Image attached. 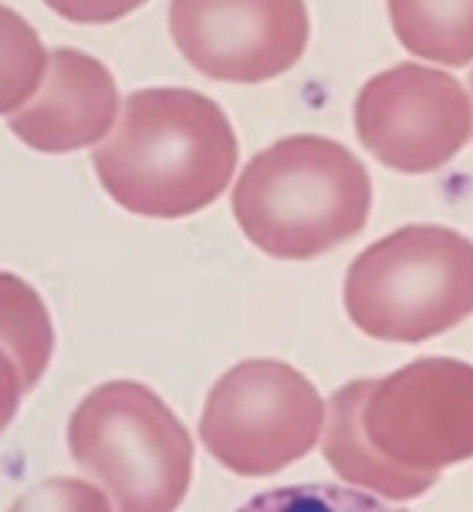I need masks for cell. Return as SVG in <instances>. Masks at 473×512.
I'll return each mask as SVG.
<instances>
[{
	"label": "cell",
	"mask_w": 473,
	"mask_h": 512,
	"mask_svg": "<svg viewBox=\"0 0 473 512\" xmlns=\"http://www.w3.org/2000/svg\"><path fill=\"white\" fill-rule=\"evenodd\" d=\"M93 164L118 206L141 217L178 220L208 208L227 190L238 139L220 104L197 90H134Z\"/></svg>",
	"instance_id": "6da1fadb"
},
{
	"label": "cell",
	"mask_w": 473,
	"mask_h": 512,
	"mask_svg": "<svg viewBox=\"0 0 473 512\" xmlns=\"http://www.w3.org/2000/svg\"><path fill=\"white\" fill-rule=\"evenodd\" d=\"M231 208L238 227L261 252L307 261L363 231L372 180L342 143L296 134L247 162Z\"/></svg>",
	"instance_id": "7a4b0ae2"
},
{
	"label": "cell",
	"mask_w": 473,
	"mask_h": 512,
	"mask_svg": "<svg viewBox=\"0 0 473 512\" xmlns=\"http://www.w3.org/2000/svg\"><path fill=\"white\" fill-rule=\"evenodd\" d=\"M344 307L381 342L418 344L473 314V240L437 224H409L351 263Z\"/></svg>",
	"instance_id": "3957f363"
},
{
	"label": "cell",
	"mask_w": 473,
	"mask_h": 512,
	"mask_svg": "<svg viewBox=\"0 0 473 512\" xmlns=\"http://www.w3.org/2000/svg\"><path fill=\"white\" fill-rule=\"evenodd\" d=\"M67 443L116 512H176L190 489V434L144 383L109 381L86 395L72 413Z\"/></svg>",
	"instance_id": "277c9868"
},
{
	"label": "cell",
	"mask_w": 473,
	"mask_h": 512,
	"mask_svg": "<svg viewBox=\"0 0 473 512\" xmlns=\"http://www.w3.org/2000/svg\"><path fill=\"white\" fill-rule=\"evenodd\" d=\"M326 420L319 390L273 358L243 360L208 393L201 441L224 469L264 478L317 446Z\"/></svg>",
	"instance_id": "5b68a950"
},
{
	"label": "cell",
	"mask_w": 473,
	"mask_h": 512,
	"mask_svg": "<svg viewBox=\"0 0 473 512\" xmlns=\"http://www.w3.org/2000/svg\"><path fill=\"white\" fill-rule=\"evenodd\" d=\"M360 423L386 462L439 478V471L473 457V365L420 358L370 379Z\"/></svg>",
	"instance_id": "8992f818"
},
{
	"label": "cell",
	"mask_w": 473,
	"mask_h": 512,
	"mask_svg": "<svg viewBox=\"0 0 473 512\" xmlns=\"http://www.w3.org/2000/svg\"><path fill=\"white\" fill-rule=\"evenodd\" d=\"M354 123L360 143L381 164L402 173H432L469 143L473 107L455 77L402 63L360 88Z\"/></svg>",
	"instance_id": "52a82bcc"
},
{
	"label": "cell",
	"mask_w": 473,
	"mask_h": 512,
	"mask_svg": "<svg viewBox=\"0 0 473 512\" xmlns=\"http://www.w3.org/2000/svg\"><path fill=\"white\" fill-rule=\"evenodd\" d=\"M169 30L208 79L264 84L303 58L310 14L305 0H171Z\"/></svg>",
	"instance_id": "ba28073f"
},
{
	"label": "cell",
	"mask_w": 473,
	"mask_h": 512,
	"mask_svg": "<svg viewBox=\"0 0 473 512\" xmlns=\"http://www.w3.org/2000/svg\"><path fill=\"white\" fill-rule=\"evenodd\" d=\"M118 107V86L102 60L54 49L40 90L10 116V130L37 153H74L107 137Z\"/></svg>",
	"instance_id": "9c48e42d"
},
{
	"label": "cell",
	"mask_w": 473,
	"mask_h": 512,
	"mask_svg": "<svg viewBox=\"0 0 473 512\" xmlns=\"http://www.w3.org/2000/svg\"><path fill=\"white\" fill-rule=\"evenodd\" d=\"M370 379H360L337 390L330 397L326 434L321 453L337 476L351 485L386 496L390 501H411L425 494L439 478L418 476L386 462L365 439L360 411Z\"/></svg>",
	"instance_id": "30bf717a"
},
{
	"label": "cell",
	"mask_w": 473,
	"mask_h": 512,
	"mask_svg": "<svg viewBox=\"0 0 473 512\" xmlns=\"http://www.w3.org/2000/svg\"><path fill=\"white\" fill-rule=\"evenodd\" d=\"M388 12L409 54L446 67L473 60V0H388Z\"/></svg>",
	"instance_id": "8fae6325"
},
{
	"label": "cell",
	"mask_w": 473,
	"mask_h": 512,
	"mask_svg": "<svg viewBox=\"0 0 473 512\" xmlns=\"http://www.w3.org/2000/svg\"><path fill=\"white\" fill-rule=\"evenodd\" d=\"M54 326L44 300L21 277L0 270V349L17 363L26 393L54 356Z\"/></svg>",
	"instance_id": "7c38bea8"
},
{
	"label": "cell",
	"mask_w": 473,
	"mask_h": 512,
	"mask_svg": "<svg viewBox=\"0 0 473 512\" xmlns=\"http://www.w3.org/2000/svg\"><path fill=\"white\" fill-rule=\"evenodd\" d=\"M49 54L28 21L0 3V116L17 114L40 90Z\"/></svg>",
	"instance_id": "4fadbf2b"
},
{
	"label": "cell",
	"mask_w": 473,
	"mask_h": 512,
	"mask_svg": "<svg viewBox=\"0 0 473 512\" xmlns=\"http://www.w3.org/2000/svg\"><path fill=\"white\" fill-rule=\"evenodd\" d=\"M238 512H409L388 506L377 496L358 492V489L317 483L270 489L252 501H247Z\"/></svg>",
	"instance_id": "5bb4252c"
},
{
	"label": "cell",
	"mask_w": 473,
	"mask_h": 512,
	"mask_svg": "<svg viewBox=\"0 0 473 512\" xmlns=\"http://www.w3.org/2000/svg\"><path fill=\"white\" fill-rule=\"evenodd\" d=\"M10 512H114L104 492L77 478H49L14 501Z\"/></svg>",
	"instance_id": "9a60e30c"
},
{
	"label": "cell",
	"mask_w": 473,
	"mask_h": 512,
	"mask_svg": "<svg viewBox=\"0 0 473 512\" xmlns=\"http://www.w3.org/2000/svg\"><path fill=\"white\" fill-rule=\"evenodd\" d=\"M148 0H44L58 17L72 24H111L139 10Z\"/></svg>",
	"instance_id": "2e32d148"
},
{
	"label": "cell",
	"mask_w": 473,
	"mask_h": 512,
	"mask_svg": "<svg viewBox=\"0 0 473 512\" xmlns=\"http://www.w3.org/2000/svg\"><path fill=\"white\" fill-rule=\"evenodd\" d=\"M26 395L21 372L14 360L0 349V434L5 432L7 425L17 416L21 397Z\"/></svg>",
	"instance_id": "e0dca14e"
},
{
	"label": "cell",
	"mask_w": 473,
	"mask_h": 512,
	"mask_svg": "<svg viewBox=\"0 0 473 512\" xmlns=\"http://www.w3.org/2000/svg\"><path fill=\"white\" fill-rule=\"evenodd\" d=\"M469 81H471V93H473V72H471V79Z\"/></svg>",
	"instance_id": "ac0fdd59"
}]
</instances>
